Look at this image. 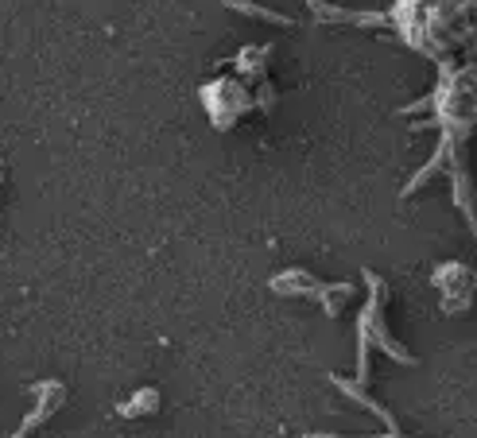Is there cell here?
Instances as JSON below:
<instances>
[{
    "mask_svg": "<svg viewBox=\"0 0 477 438\" xmlns=\"http://www.w3.org/2000/svg\"><path fill=\"white\" fill-rule=\"evenodd\" d=\"M272 291L276 295H303V299H315L323 314L338 318L341 314V302L353 295V284H326V279H315L303 268H284L280 276H272Z\"/></svg>",
    "mask_w": 477,
    "mask_h": 438,
    "instance_id": "7a4b0ae2",
    "label": "cell"
},
{
    "mask_svg": "<svg viewBox=\"0 0 477 438\" xmlns=\"http://www.w3.org/2000/svg\"><path fill=\"white\" fill-rule=\"evenodd\" d=\"M202 105H206L210 120H214V125L226 132L233 120H237L249 109V89L237 86V82H226V78H218L214 86L202 89Z\"/></svg>",
    "mask_w": 477,
    "mask_h": 438,
    "instance_id": "3957f363",
    "label": "cell"
},
{
    "mask_svg": "<svg viewBox=\"0 0 477 438\" xmlns=\"http://www.w3.org/2000/svg\"><path fill=\"white\" fill-rule=\"evenodd\" d=\"M28 392H31V396H39V408H36V411H31V415H28V419H24V423H20V426H16V434H12V438H28V434H31V431H36V426H39V423H47V419H51V415H54V411H59V403H62V396H66V388L59 384V380H39V384H31Z\"/></svg>",
    "mask_w": 477,
    "mask_h": 438,
    "instance_id": "277c9868",
    "label": "cell"
},
{
    "mask_svg": "<svg viewBox=\"0 0 477 438\" xmlns=\"http://www.w3.org/2000/svg\"><path fill=\"white\" fill-rule=\"evenodd\" d=\"M0 183H4V163H0Z\"/></svg>",
    "mask_w": 477,
    "mask_h": 438,
    "instance_id": "ba28073f",
    "label": "cell"
},
{
    "mask_svg": "<svg viewBox=\"0 0 477 438\" xmlns=\"http://www.w3.org/2000/svg\"><path fill=\"white\" fill-rule=\"evenodd\" d=\"M307 438H334V434H307ZM384 438H400V431H388Z\"/></svg>",
    "mask_w": 477,
    "mask_h": 438,
    "instance_id": "52a82bcc",
    "label": "cell"
},
{
    "mask_svg": "<svg viewBox=\"0 0 477 438\" xmlns=\"http://www.w3.org/2000/svg\"><path fill=\"white\" fill-rule=\"evenodd\" d=\"M155 408H160V388H140L136 396L125 400L117 411L125 415V419H136V415H152Z\"/></svg>",
    "mask_w": 477,
    "mask_h": 438,
    "instance_id": "5b68a950",
    "label": "cell"
},
{
    "mask_svg": "<svg viewBox=\"0 0 477 438\" xmlns=\"http://www.w3.org/2000/svg\"><path fill=\"white\" fill-rule=\"evenodd\" d=\"M226 4L233 8V12H245V16L268 20V24H284V28H295V20H292V16H280V12H272V8H257V4H249V0H226Z\"/></svg>",
    "mask_w": 477,
    "mask_h": 438,
    "instance_id": "8992f818",
    "label": "cell"
},
{
    "mask_svg": "<svg viewBox=\"0 0 477 438\" xmlns=\"http://www.w3.org/2000/svg\"><path fill=\"white\" fill-rule=\"evenodd\" d=\"M365 287H369V302H365V310H361V318H358V338H365L369 345H376L384 357H392V361H400V365H415V357L400 350V342L388 334V326H384V279L376 276V272H365Z\"/></svg>",
    "mask_w": 477,
    "mask_h": 438,
    "instance_id": "6da1fadb",
    "label": "cell"
}]
</instances>
